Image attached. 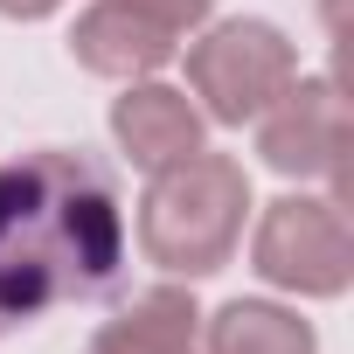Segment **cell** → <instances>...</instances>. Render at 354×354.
<instances>
[{"mask_svg":"<svg viewBox=\"0 0 354 354\" xmlns=\"http://www.w3.org/2000/svg\"><path fill=\"white\" fill-rule=\"evenodd\" d=\"M125 285V209L111 174L42 146L0 167V333Z\"/></svg>","mask_w":354,"mask_h":354,"instance_id":"cell-1","label":"cell"},{"mask_svg":"<svg viewBox=\"0 0 354 354\" xmlns=\"http://www.w3.org/2000/svg\"><path fill=\"white\" fill-rule=\"evenodd\" d=\"M250 216V174L230 153H188L181 167H160L139 202V243L174 278H209L236 257Z\"/></svg>","mask_w":354,"mask_h":354,"instance_id":"cell-2","label":"cell"},{"mask_svg":"<svg viewBox=\"0 0 354 354\" xmlns=\"http://www.w3.org/2000/svg\"><path fill=\"white\" fill-rule=\"evenodd\" d=\"M250 264L264 285L299 292V299H340L354 285V230L347 202L333 195H278L257 223Z\"/></svg>","mask_w":354,"mask_h":354,"instance_id":"cell-3","label":"cell"},{"mask_svg":"<svg viewBox=\"0 0 354 354\" xmlns=\"http://www.w3.org/2000/svg\"><path fill=\"white\" fill-rule=\"evenodd\" d=\"M299 77V49L271 21H216L202 42H188V84L202 97V118L243 125L278 104V91Z\"/></svg>","mask_w":354,"mask_h":354,"instance_id":"cell-4","label":"cell"},{"mask_svg":"<svg viewBox=\"0 0 354 354\" xmlns=\"http://www.w3.org/2000/svg\"><path fill=\"white\" fill-rule=\"evenodd\" d=\"M257 153L271 174L333 181V202H347V104L333 77H292L271 111H257Z\"/></svg>","mask_w":354,"mask_h":354,"instance_id":"cell-5","label":"cell"},{"mask_svg":"<svg viewBox=\"0 0 354 354\" xmlns=\"http://www.w3.org/2000/svg\"><path fill=\"white\" fill-rule=\"evenodd\" d=\"M111 139L139 174L181 167L188 153H202V104L174 84H125V97L111 104Z\"/></svg>","mask_w":354,"mask_h":354,"instance_id":"cell-6","label":"cell"},{"mask_svg":"<svg viewBox=\"0 0 354 354\" xmlns=\"http://www.w3.org/2000/svg\"><path fill=\"white\" fill-rule=\"evenodd\" d=\"M174 49H181V35H167V28L125 15L118 0H97V8H84L77 28H70V56H77L91 77H118V84L153 77L160 63H174Z\"/></svg>","mask_w":354,"mask_h":354,"instance_id":"cell-7","label":"cell"},{"mask_svg":"<svg viewBox=\"0 0 354 354\" xmlns=\"http://www.w3.org/2000/svg\"><path fill=\"white\" fill-rule=\"evenodd\" d=\"M91 354H202V313L188 285H153L91 333Z\"/></svg>","mask_w":354,"mask_h":354,"instance_id":"cell-8","label":"cell"},{"mask_svg":"<svg viewBox=\"0 0 354 354\" xmlns=\"http://www.w3.org/2000/svg\"><path fill=\"white\" fill-rule=\"evenodd\" d=\"M202 354H319V333H313V319H299L292 306L230 299V306L209 319Z\"/></svg>","mask_w":354,"mask_h":354,"instance_id":"cell-9","label":"cell"},{"mask_svg":"<svg viewBox=\"0 0 354 354\" xmlns=\"http://www.w3.org/2000/svg\"><path fill=\"white\" fill-rule=\"evenodd\" d=\"M118 8L139 15V21H153V28H167V35H195L216 15V0H118Z\"/></svg>","mask_w":354,"mask_h":354,"instance_id":"cell-10","label":"cell"},{"mask_svg":"<svg viewBox=\"0 0 354 354\" xmlns=\"http://www.w3.org/2000/svg\"><path fill=\"white\" fill-rule=\"evenodd\" d=\"M63 0H0V15L8 21H42V15H56Z\"/></svg>","mask_w":354,"mask_h":354,"instance_id":"cell-11","label":"cell"}]
</instances>
